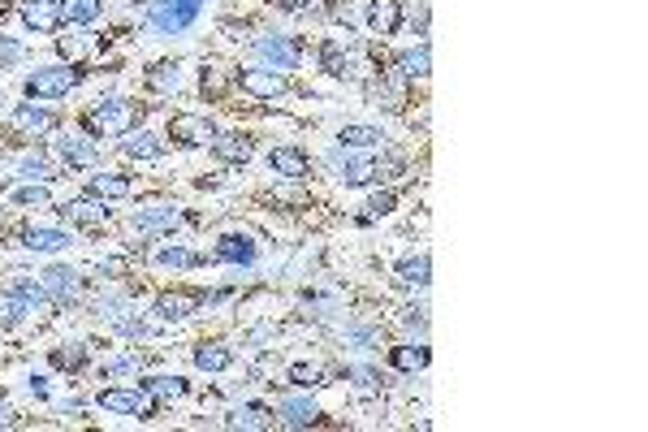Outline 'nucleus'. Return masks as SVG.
Segmentation results:
<instances>
[{
	"mask_svg": "<svg viewBox=\"0 0 648 432\" xmlns=\"http://www.w3.org/2000/svg\"><path fill=\"white\" fill-rule=\"evenodd\" d=\"M320 66L329 69V74H337V78H346V74H350V57L329 39V44H320Z\"/></svg>",
	"mask_w": 648,
	"mask_h": 432,
	"instance_id": "34",
	"label": "nucleus"
},
{
	"mask_svg": "<svg viewBox=\"0 0 648 432\" xmlns=\"http://www.w3.org/2000/svg\"><path fill=\"white\" fill-rule=\"evenodd\" d=\"M160 139L148 130H126V139H121V156H130V160H156L160 156Z\"/></svg>",
	"mask_w": 648,
	"mask_h": 432,
	"instance_id": "19",
	"label": "nucleus"
},
{
	"mask_svg": "<svg viewBox=\"0 0 648 432\" xmlns=\"http://www.w3.org/2000/svg\"><path fill=\"white\" fill-rule=\"evenodd\" d=\"M143 389H148L151 398L173 402V398H182V394H186V381H182V376H148V381H143Z\"/></svg>",
	"mask_w": 648,
	"mask_h": 432,
	"instance_id": "32",
	"label": "nucleus"
},
{
	"mask_svg": "<svg viewBox=\"0 0 648 432\" xmlns=\"http://www.w3.org/2000/svg\"><path fill=\"white\" fill-rule=\"evenodd\" d=\"M268 169L282 173V178H307V173H312V160H307L299 148H273L268 151Z\"/></svg>",
	"mask_w": 648,
	"mask_h": 432,
	"instance_id": "14",
	"label": "nucleus"
},
{
	"mask_svg": "<svg viewBox=\"0 0 648 432\" xmlns=\"http://www.w3.org/2000/svg\"><path fill=\"white\" fill-rule=\"evenodd\" d=\"M17 173H22V178H31V182H48L52 165L39 156V151H35V156H22V160H17Z\"/></svg>",
	"mask_w": 648,
	"mask_h": 432,
	"instance_id": "35",
	"label": "nucleus"
},
{
	"mask_svg": "<svg viewBox=\"0 0 648 432\" xmlns=\"http://www.w3.org/2000/svg\"><path fill=\"white\" fill-rule=\"evenodd\" d=\"M355 376H359V389H367V394L376 389V372H355Z\"/></svg>",
	"mask_w": 648,
	"mask_h": 432,
	"instance_id": "44",
	"label": "nucleus"
},
{
	"mask_svg": "<svg viewBox=\"0 0 648 432\" xmlns=\"http://www.w3.org/2000/svg\"><path fill=\"white\" fill-rule=\"evenodd\" d=\"M83 359H87L83 342H74L69 350H57V355H52V364H57V367H83Z\"/></svg>",
	"mask_w": 648,
	"mask_h": 432,
	"instance_id": "40",
	"label": "nucleus"
},
{
	"mask_svg": "<svg viewBox=\"0 0 648 432\" xmlns=\"http://www.w3.org/2000/svg\"><path fill=\"white\" fill-rule=\"evenodd\" d=\"M148 87L151 91H160V96L178 91V87H182V66H178V61H160V66H151Z\"/></svg>",
	"mask_w": 648,
	"mask_h": 432,
	"instance_id": "28",
	"label": "nucleus"
},
{
	"mask_svg": "<svg viewBox=\"0 0 648 432\" xmlns=\"http://www.w3.org/2000/svg\"><path fill=\"white\" fill-rule=\"evenodd\" d=\"M57 151H61V160L69 169H91L100 160V148L91 143V139H78V134H66V139H57Z\"/></svg>",
	"mask_w": 648,
	"mask_h": 432,
	"instance_id": "12",
	"label": "nucleus"
},
{
	"mask_svg": "<svg viewBox=\"0 0 648 432\" xmlns=\"http://www.w3.org/2000/svg\"><path fill=\"white\" fill-rule=\"evenodd\" d=\"M389 364L398 367V372H424L428 367V346H394Z\"/></svg>",
	"mask_w": 648,
	"mask_h": 432,
	"instance_id": "31",
	"label": "nucleus"
},
{
	"mask_svg": "<svg viewBox=\"0 0 648 432\" xmlns=\"http://www.w3.org/2000/svg\"><path fill=\"white\" fill-rule=\"evenodd\" d=\"M96 402H100V411H108V416H134V419L156 416V398H151L143 385L139 389H100Z\"/></svg>",
	"mask_w": 648,
	"mask_h": 432,
	"instance_id": "3",
	"label": "nucleus"
},
{
	"mask_svg": "<svg viewBox=\"0 0 648 432\" xmlns=\"http://www.w3.org/2000/svg\"><path fill=\"white\" fill-rule=\"evenodd\" d=\"M290 385H299V389H316V385H324V372H320L316 364H294L290 367Z\"/></svg>",
	"mask_w": 648,
	"mask_h": 432,
	"instance_id": "37",
	"label": "nucleus"
},
{
	"mask_svg": "<svg viewBox=\"0 0 648 432\" xmlns=\"http://www.w3.org/2000/svg\"><path fill=\"white\" fill-rule=\"evenodd\" d=\"M9 419H14V411H9V406L0 402V428H9Z\"/></svg>",
	"mask_w": 648,
	"mask_h": 432,
	"instance_id": "47",
	"label": "nucleus"
},
{
	"mask_svg": "<svg viewBox=\"0 0 648 432\" xmlns=\"http://www.w3.org/2000/svg\"><path fill=\"white\" fill-rule=\"evenodd\" d=\"M212 151H216V160H225V165H247L251 156H255V143H251V134L230 130V134H216Z\"/></svg>",
	"mask_w": 648,
	"mask_h": 432,
	"instance_id": "9",
	"label": "nucleus"
},
{
	"mask_svg": "<svg viewBox=\"0 0 648 432\" xmlns=\"http://www.w3.org/2000/svg\"><path fill=\"white\" fill-rule=\"evenodd\" d=\"M14 130H22V134H48V130H57V117L48 113V108H39V104H17L14 108Z\"/></svg>",
	"mask_w": 648,
	"mask_h": 432,
	"instance_id": "13",
	"label": "nucleus"
},
{
	"mask_svg": "<svg viewBox=\"0 0 648 432\" xmlns=\"http://www.w3.org/2000/svg\"><path fill=\"white\" fill-rule=\"evenodd\" d=\"M216 260H225V264H251L255 260V242H251L247 233H225L212 251Z\"/></svg>",
	"mask_w": 648,
	"mask_h": 432,
	"instance_id": "18",
	"label": "nucleus"
},
{
	"mask_svg": "<svg viewBox=\"0 0 648 432\" xmlns=\"http://www.w3.org/2000/svg\"><path fill=\"white\" fill-rule=\"evenodd\" d=\"M238 87L247 91L251 100H277V96H285V74H277V69H238Z\"/></svg>",
	"mask_w": 648,
	"mask_h": 432,
	"instance_id": "6",
	"label": "nucleus"
},
{
	"mask_svg": "<svg viewBox=\"0 0 648 432\" xmlns=\"http://www.w3.org/2000/svg\"><path fill=\"white\" fill-rule=\"evenodd\" d=\"M169 139L182 143V148H208V143L216 139V126L200 113H178L173 121H169Z\"/></svg>",
	"mask_w": 648,
	"mask_h": 432,
	"instance_id": "5",
	"label": "nucleus"
},
{
	"mask_svg": "<svg viewBox=\"0 0 648 432\" xmlns=\"http://www.w3.org/2000/svg\"><path fill=\"white\" fill-rule=\"evenodd\" d=\"M255 52L268 61V69H294L303 61V44L290 39V35H268V39L255 44Z\"/></svg>",
	"mask_w": 648,
	"mask_h": 432,
	"instance_id": "7",
	"label": "nucleus"
},
{
	"mask_svg": "<svg viewBox=\"0 0 648 432\" xmlns=\"http://www.w3.org/2000/svg\"><path fill=\"white\" fill-rule=\"evenodd\" d=\"M39 285H44V294L48 299H57V303H69L78 290H83V277L74 273V268H66V264H52L44 277H39Z\"/></svg>",
	"mask_w": 648,
	"mask_h": 432,
	"instance_id": "8",
	"label": "nucleus"
},
{
	"mask_svg": "<svg viewBox=\"0 0 648 432\" xmlns=\"http://www.w3.org/2000/svg\"><path fill=\"white\" fill-rule=\"evenodd\" d=\"M195 307H200V294H190V290H173V294H160V299H156V316L165 320V324H173V320H186Z\"/></svg>",
	"mask_w": 648,
	"mask_h": 432,
	"instance_id": "16",
	"label": "nucleus"
},
{
	"mask_svg": "<svg viewBox=\"0 0 648 432\" xmlns=\"http://www.w3.org/2000/svg\"><path fill=\"white\" fill-rule=\"evenodd\" d=\"M104 14V0H61V22L69 26H87Z\"/></svg>",
	"mask_w": 648,
	"mask_h": 432,
	"instance_id": "21",
	"label": "nucleus"
},
{
	"mask_svg": "<svg viewBox=\"0 0 648 432\" xmlns=\"http://www.w3.org/2000/svg\"><path fill=\"white\" fill-rule=\"evenodd\" d=\"M394 203H398V195H394V190H381V195H372V200H367L364 221H376V216H389V212H394Z\"/></svg>",
	"mask_w": 648,
	"mask_h": 432,
	"instance_id": "38",
	"label": "nucleus"
},
{
	"mask_svg": "<svg viewBox=\"0 0 648 432\" xmlns=\"http://www.w3.org/2000/svg\"><path fill=\"white\" fill-rule=\"evenodd\" d=\"M277 411H282V419L290 424V428H307V424H316L320 419L316 402H307V398H285Z\"/></svg>",
	"mask_w": 648,
	"mask_h": 432,
	"instance_id": "23",
	"label": "nucleus"
},
{
	"mask_svg": "<svg viewBox=\"0 0 648 432\" xmlns=\"http://www.w3.org/2000/svg\"><path fill=\"white\" fill-rule=\"evenodd\" d=\"M233 364L230 346H221V342H203L200 350H195V367L200 372H225V367Z\"/></svg>",
	"mask_w": 648,
	"mask_h": 432,
	"instance_id": "26",
	"label": "nucleus"
},
{
	"mask_svg": "<svg viewBox=\"0 0 648 432\" xmlns=\"http://www.w3.org/2000/svg\"><path fill=\"white\" fill-rule=\"evenodd\" d=\"M225 424H230V428H268V424H273V411H268V406H260V402H251V406H238V411H230V416H225Z\"/></svg>",
	"mask_w": 648,
	"mask_h": 432,
	"instance_id": "27",
	"label": "nucleus"
},
{
	"mask_svg": "<svg viewBox=\"0 0 648 432\" xmlns=\"http://www.w3.org/2000/svg\"><path fill=\"white\" fill-rule=\"evenodd\" d=\"M78 83H83V69L78 66H44L26 78V96L31 100H61Z\"/></svg>",
	"mask_w": 648,
	"mask_h": 432,
	"instance_id": "1",
	"label": "nucleus"
},
{
	"mask_svg": "<svg viewBox=\"0 0 648 432\" xmlns=\"http://www.w3.org/2000/svg\"><path fill=\"white\" fill-rule=\"evenodd\" d=\"M394 282L406 285V290H411V285H416V290H424V285L432 282V260H428V255H406V260L398 264V277H394Z\"/></svg>",
	"mask_w": 648,
	"mask_h": 432,
	"instance_id": "20",
	"label": "nucleus"
},
{
	"mask_svg": "<svg viewBox=\"0 0 648 432\" xmlns=\"http://www.w3.org/2000/svg\"><path fill=\"white\" fill-rule=\"evenodd\" d=\"M57 48H61V57H69V61H78V57H83V39H74V35H61V39H57Z\"/></svg>",
	"mask_w": 648,
	"mask_h": 432,
	"instance_id": "43",
	"label": "nucleus"
},
{
	"mask_svg": "<svg viewBox=\"0 0 648 432\" xmlns=\"http://www.w3.org/2000/svg\"><path fill=\"white\" fill-rule=\"evenodd\" d=\"M14 203H22V208H48V190L44 186H22V190H14Z\"/></svg>",
	"mask_w": 648,
	"mask_h": 432,
	"instance_id": "39",
	"label": "nucleus"
},
{
	"mask_svg": "<svg viewBox=\"0 0 648 432\" xmlns=\"http://www.w3.org/2000/svg\"><path fill=\"white\" fill-rule=\"evenodd\" d=\"M22 22L39 35L57 31L61 26V0H22Z\"/></svg>",
	"mask_w": 648,
	"mask_h": 432,
	"instance_id": "10",
	"label": "nucleus"
},
{
	"mask_svg": "<svg viewBox=\"0 0 648 432\" xmlns=\"http://www.w3.org/2000/svg\"><path fill=\"white\" fill-rule=\"evenodd\" d=\"M130 372H139V359H113V364H104V381H113V376H130Z\"/></svg>",
	"mask_w": 648,
	"mask_h": 432,
	"instance_id": "41",
	"label": "nucleus"
},
{
	"mask_svg": "<svg viewBox=\"0 0 648 432\" xmlns=\"http://www.w3.org/2000/svg\"><path fill=\"white\" fill-rule=\"evenodd\" d=\"M428 69H432V52L419 44V48H406L398 52V74L402 78H428Z\"/></svg>",
	"mask_w": 648,
	"mask_h": 432,
	"instance_id": "25",
	"label": "nucleus"
},
{
	"mask_svg": "<svg viewBox=\"0 0 648 432\" xmlns=\"http://www.w3.org/2000/svg\"><path fill=\"white\" fill-rule=\"evenodd\" d=\"M342 182L346 186L376 182V160H367V156H346V165H342Z\"/></svg>",
	"mask_w": 648,
	"mask_h": 432,
	"instance_id": "29",
	"label": "nucleus"
},
{
	"mask_svg": "<svg viewBox=\"0 0 648 432\" xmlns=\"http://www.w3.org/2000/svg\"><path fill=\"white\" fill-rule=\"evenodd\" d=\"M17 61H22V44L0 35V66H17Z\"/></svg>",
	"mask_w": 648,
	"mask_h": 432,
	"instance_id": "42",
	"label": "nucleus"
},
{
	"mask_svg": "<svg viewBox=\"0 0 648 432\" xmlns=\"http://www.w3.org/2000/svg\"><path fill=\"white\" fill-rule=\"evenodd\" d=\"M182 221V212L178 208H169V203H156V208H143V212H134V230L139 233H160V230H173Z\"/></svg>",
	"mask_w": 648,
	"mask_h": 432,
	"instance_id": "15",
	"label": "nucleus"
},
{
	"mask_svg": "<svg viewBox=\"0 0 648 432\" xmlns=\"http://www.w3.org/2000/svg\"><path fill=\"white\" fill-rule=\"evenodd\" d=\"M200 9H203V0H151V22L165 35H178L200 17Z\"/></svg>",
	"mask_w": 648,
	"mask_h": 432,
	"instance_id": "4",
	"label": "nucleus"
},
{
	"mask_svg": "<svg viewBox=\"0 0 648 432\" xmlns=\"http://www.w3.org/2000/svg\"><path fill=\"white\" fill-rule=\"evenodd\" d=\"M91 134H126L139 121V104L130 100H100L91 113L83 117Z\"/></svg>",
	"mask_w": 648,
	"mask_h": 432,
	"instance_id": "2",
	"label": "nucleus"
},
{
	"mask_svg": "<svg viewBox=\"0 0 648 432\" xmlns=\"http://www.w3.org/2000/svg\"><path fill=\"white\" fill-rule=\"evenodd\" d=\"M87 195H100V200H121V195H130V178L126 173H96L91 186H87Z\"/></svg>",
	"mask_w": 648,
	"mask_h": 432,
	"instance_id": "22",
	"label": "nucleus"
},
{
	"mask_svg": "<svg viewBox=\"0 0 648 432\" xmlns=\"http://www.w3.org/2000/svg\"><path fill=\"white\" fill-rule=\"evenodd\" d=\"M381 139L385 134L376 126H342V134H337L342 148H381Z\"/></svg>",
	"mask_w": 648,
	"mask_h": 432,
	"instance_id": "30",
	"label": "nucleus"
},
{
	"mask_svg": "<svg viewBox=\"0 0 648 432\" xmlns=\"http://www.w3.org/2000/svg\"><path fill=\"white\" fill-rule=\"evenodd\" d=\"M61 212L74 221V225H87V230H96V225H108V203L100 195H83V200H69Z\"/></svg>",
	"mask_w": 648,
	"mask_h": 432,
	"instance_id": "11",
	"label": "nucleus"
},
{
	"mask_svg": "<svg viewBox=\"0 0 648 432\" xmlns=\"http://www.w3.org/2000/svg\"><path fill=\"white\" fill-rule=\"evenodd\" d=\"M273 5H282V9H290V14H299V9H307L312 0H273Z\"/></svg>",
	"mask_w": 648,
	"mask_h": 432,
	"instance_id": "45",
	"label": "nucleus"
},
{
	"mask_svg": "<svg viewBox=\"0 0 648 432\" xmlns=\"http://www.w3.org/2000/svg\"><path fill=\"white\" fill-rule=\"evenodd\" d=\"M26 247L31 251H61V247H69V233H61V230H26Z\"/></svg>",
	"mask_w": 648,
	"mask_h": 432,
	"instance_id": "33",
	"label": "nucleus"
},
{
	"mask_svg": "<svg viewBox=\"0 0 648 432\" xmlns=\"http://www.w3.org/2000/svg\"><path fill=\"white\" fill-rule=\"evenodd\" d=\"M156 264L160 268H190V264H200V260H195L186 247H160L156 251Z\"/></svg>",
	"mask_w": 648,
	"mask_h": 432,
	"instance_id": "36",
	"label": "nucleus"
},
{
	"mask_svg": "<svg viewBox=\"0 0 648 432\" xmlns=\"http://www.w3.org/2000/svg\"><path fill=\"white\" fill-rule=\"evenodd\" d=\"M26 312H35L22 290H0V324H22Z\"/></svg>",
	"mask_w": 648,
	"mask_h": 432,
	"instance_id": "24",
	"label": "nucleus"
},
{
	"mask_svg": "<svg viewBox=\"0 0 648 432\" xmlns=\"http://www.w3.org/2000/svg\"><path fill=\"white\" fill-rule=\"evenodd\" d=\"M31 389L39 394V398H48V385H44V376H31Z\"/></svg>",
	"mask_w": 648,
	"mask_h": 432,
	"instance_id": "46",
	"label": "nucleus"
},
{
	"mask_svg": "<svg viewBox=\"0 0 648 432\" xmlns=\"http://www.w3.org/2000/svg\"><path fill=\"white\" fill-rule=\"evenodd\" d=\"M367 26H372V35H394L402 26V5L398 0H372L367 5Z\"/></svg>",
	"mask_w": 648,
	"mask_h": 432,
	"instance_id": "17",
	"label": "nucleus"
}]
</instances>
